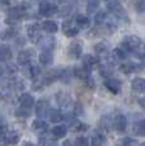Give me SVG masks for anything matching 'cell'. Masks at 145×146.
<instances>
[{
    "label": "cell",
    "instance_id": "cell-1",
    "mask_svg": "<svg viewBox=\"0 0 145 146\" xmlns=\"http://www.w3.org/2000/svg\"><path fill=\"white\" fill-rule=\"evenodd\" d=\"M141 46H143V41H141L140 37H138L135 35L125 36V38L122 40V43H121V47L126 52H135V53L139 52V55L143 56Z\"/></svg>",
    "mask_w": 145,
    "mask_h": 146
},
{
    "label": "cell",
    "instance_id": "cell-2",
    "mask_svg": "<svg viewBox=\"0 0 145 146\" xmlns=\"http://www.w3.org/2000/svg\"><path fill=\"white\" fill-rule=\"evenodd\" d=\"M107 8L117 19H120V21H126V22L130 21L129 15H127V12L125 10V8L122 7V4L118 0H110L107 4Z\"/></svg>",
    "mask_w": 145,
    "mask_h": 146
},
{
    "label": "cell",
    "instance_id": "cell-3",
    "mask_svg": "<svg viewBox=\"0 0 145 146\" xmlns=\"http://www.w3.org/2000/svg\"><path fill=\"white\" fill-rule=\"evenodd\" d=\"M83 53V42L82 41H72L68 46V57L71 60H76V58L82 57Z\"/></svg>",
    "mask_w": 145,
    "mask_h": 146
},
{
    "label": "cell",
    "instance_id": "cell-4",
    "mask_svg": "<svg viewBox=\"0 0 145 146\" xmlns=\"http://www.w3.org/2000/svg\"><path fill=\"white\" fill-rule=\"evenodd\" d=\"M57 5H55L50 0H43L38 7V13L42 17H52L54 14L57 13Z\"/></svg>",
    "mask_w": 145,
    "mask_h": 146
},
{
    "label": "cell",
    "instance_id": "cell-5",
    "mask_svg": "<svg viewBox=\"0 0 145 146\" xmlns=\"http://www.w3.org/2000/svg\"><path fill=\"white\" fill-rule=\"evenodd\" d=\"M111 127H113L117 132H124L127 127V118L122 113H117L111 118Z\"/></svg>",
    "mask_w": 145,
    "mask_h": 146
},
{
    "label": "cell",
    "instance_id": "cell-6",
    "mask_svg": "<svg viewBox=\"0 0 145 146\" xmlns=\"http://www.w3.org/2000/svg\"><path fill=\"white\" fill-rule=\"evenodd\" d=\"M36 56V52L33 48H27V50H23V51H21L18 53V57H17V62L19 64V65L22 66H26L31 64L33 61V58H35Z\"/></svg>",
    "mask_w": 145,
    "mask_h": 146
},
{
    "label": "cell",
    "instance_id": "cell-7",
    "mask_svg": "<svg viewBox=\"0 0 145 146\" xmlns=\"http://www.w3.org/2000/svg\"><path fill=\"white\" fill-rule=\"evenodd\" d=\"M37 44L42 51H52L56 47V40H55V37H51V36H49V37H41L38 40Z\"/></svg>",
    "mask_w": 145,
    "mask_h": 146
},
{
    "label": "cell",
    "instance_id": "cell-8",
    "mask_svg": "<svg viewBox=\"0 0 145 146\" xmlns=\"http://www.w3.org/2000/svg\"><path fill=\"white\" fill-rule=\"evenodd\" d=\"M104 86L107 90H110L111 93L113 94H118L121 92V88H122V83L118 79H115V78H107L104 80Z\"/></svg>",
    "mask_w": 145,
    "mask_h": 146
},
{
    "label": "cell",
    "instance_id": "cell-9",
    "mask_svg": "<svg viewBox=\"0 0 145 146\" xmlns=\"http://www.w3.org/2000/svg\"><path fill=\"white\" fill-rule=\"evenodd\" d=\"M63 32L66 37H75L79 33V28L74 23V21H65L63 23Z\"/></svg>",
    "mask_w": 145,
    "mask_h": 146
},
{
    "label": "cell",
    "instance_id": "cell-10",
    "mask_svg": "<svg viewBox=\"0 0 145 146\" xmlns=\"http://www.w3.org/2000/svg\"><path fill=\"white\" fill-rule=\"evenodd\" d=\"M47 130H49V125H47L46 121H43L42 118H37L33 121L32 123V131L35 132L36 135H38V136H42L47 132Z\"/></svg>",
    "mask_w": 145,
    "mask_h": 146
},
{
    "label": "cell",
    "instance_id": "cell-11",
    "mask_svg": "<svg viewBox=\"0 0 145 146\" xmlns=\"http://www.w3.org/2000/svg\"><path fill=\"white\" fill-rule=\"evenodd\" d=\"M50 109V103L47 99H40L36 104V116L37 118H45L47 116V112Z\"/></svg>",
    "mask_w": 145,
    "mask_h": 146
},
{
    "label": "cell",
    "instance_id": "cell-12",
    "mask_svg": "<svg viewBox=\"0 0 145 146\" xmlns=\"http://www.w3.org/2000/svg\"><path fill=\"white\" fill-rule=\"evenodd\" d=\"M27 35H28V38L31 42L37 43L38 40L41 38V26H38V24H31V26H28Z\"/></svg>",
    "mask_w": 145,
    "mask_h": 146
},
{
    "label": "cell",
    "instance_id": "cell-13",
    "mask_svg": "<svg viewBox=\"0 0 145 146\" xmlns=\"http://www.w3.org/2000/svg\"><path fill=\"white\" fill-rule=\"evenodd\" d=\"M141 67H143V65L138 62H125L120 65V70H121V72L129 75V74H132V72L141 71Z\"/></svg>",
    "mask_w": 145,
    "mask_h": 146
},
{
    "label": "cell",
    "instance_id": "cell-14",
    "mask_svg": "<svg viewBox=\"0 0 145 146\" xmlns=\"http://www.w3.org/2000/svg\"><path fill=\"white\" fill-rule=\"evenodd\" d=\"M1 141H4L7 145H10V146H15L19 142V140H21V136H19V133L17 132H8V133H3L1 136Z\"/></svg>",
    "mask_w": 145,
    "mask_h": 146
},
{
    "label": "cell",
    "instance_id": "cell-15",
    "mask_svg": "<svg viewBox=\"0 0 145 146\" xmlns=\"http://www.w3.org/2000/svg\"><path fill=\"white\" fill-rule=\"evenodd\" d=\"M82 62H83V66H84L85 69L92 70L94 66H97L99 64V58L97 57V56H93V55H90V53H87V55L83 56Z\"/></svg>",
    "mask_w": 145,
    "mask_h": 146
},
{
    "label": "cell",
    "instance_id": "cell-16",
    "mask_svg": "<svg viewBox=\"0 0 145 146\" xmlns=\"http://www.w3.org/2000/svg\"><path fill=\"white\" fill-rule=\"evenodd\" d=\"M26 67H27L26 75L28 78H31V79H33V80L41 78V75H42V70H41V67H38L37 65H31V64L26 65Z\"/></svg>",
    "mask_w": 145,
    "mask_h": 146
},
{
    "label": "cell",
    "instance_id": "cell-17",
    "mask_svg": "<svg viewBox=\"0 0 145 146\" xmlns=\"http://www.w3.org/2000/svg\"><path fill=\"white\" fill-rule=\"evenodd\" d=\"M72 71H74V76L79 78L80 80H87L90 78V70L85 69L84 66H76L72 69Z\"/></svg>",
    "mask_w": 145,
    "mask_h": 146
},
{
    "label": "cell",
    "instance_id": "cell-18",
    "mask_svg": "<svg viewBox=\"0 0 145 146\" xmlns=\"http://www.w3.org/2000/svg\"><path fill=\"white\" fill-rule=\"evenodd\" d=\"M88 127H89L88 125L80 122V121L76 119V118H71V121L69 122V128H70L72 132H78V131H87Z\"/></svg>",
    "mask_w": 145,
    "mask_h": 146
},
{
    "label": "cell",
    "instance_id": "cell-19",
    "mask_svg": "<svg viewBox=\"0 0 145 146\" xmlns=\"http://www.w3.org/2000/svg\"><path fill=\"white\" fill-rule=\"evenodd\" d=\"M93 50L94 52L97 53L98 56H103V55H107L108 51H110V43L106 41H102V42H98L93 46Z\"/></svg>",
    "mask_w": 145,
    "mask_h": 146
},
{
    "label": "cell",
    "instance_id": "cell-20",
    "mask_svg": "<svg viewBox=\"0 0 145 146\" xmlns=\"http://www.w3.org/2000/svg\"><path fill=\"white\" fill-rule=\"evenodd\" d=\"M19 103H21V107L32 108V107L35 106V98H33L29 93H23L21 97H19Z\"/></svg>",
    "mask_w": 145,
    "mask_h": 146
},
{
    "label": "cell",
    "instance_id": "cell-21",
    "mask_svg": "<svg viewBox=\"0 0 145 146\" xmlns=\"http://www.w3.org/2000/svg\"><path fill=\"white\" fill-rule=\"evenodd\" d=\"M38 61H40L41 65L50 66L54 61V55L51 53V51H42L38 56Z\"/></svg>",
    "mask_w": 145,
    "mask_h": 146
},
{
    "label": "cell",
    "instance_id": "cell-22",
    "mask_svg": "<svg viewBox=\"0 0 145 146\" xmlns=\"http://www.w3.org/2000/svg\"><path fill=\"white\" fill-rule=\"evenodd\" d=\"M41 29H43L46 33H50V35H54L59 31V26L56 22L54 21H45L42 24H41Z\"/></svg>",
    "mask_w": 145,
    "mask_h": 146
},
{
    "label": "cell",
    "instance_id": "cell-23",
    "mask_svg": "<svg viewBox=\"0 0 145 146\" xmlns=\"http://www.w3.org/2000/svg\"><path fill=\"white\" fill-rule=\"evenodd\" d=\"M51 133L55 140L64 139L66 136V133H68V127L66 126H55L51 130Z\"/></svg>",
    "mask_w": 145,
    "mask_h": 146
},
{
    "label": "cell",
    "instance_id": "cell-24",
    "mask_svg": "<svg viewBox=\"0 0 145 146\" xmlns=\"http://www.w3.org/2000/svg\"><path fill=\"white\" fill-rule=\"evenodd\" d=\"M46 117H49L50 122H52V123H59V122H61V121L64 119L63 112L57 111V109H49Z\"/></svg>",
    "mask_w": 145,
    "mask_h": 146
},
{
    "label": "cell",
    "instance_id": "cell-25",
    "mask_svg": "<svg viewBox=\"0 0 145 146\" xmlns=\"http://www.w3.org/2000/svg\"><path fill=\"white\" fill-rule=\"evenodd\" d=\"M13 57V51L8 44H0V61H9Z\"/></svg>",
    "mask_w": 145,
    "mask_h": 146
},
{
    "label": "cell",
    "instance_id": "cell-26",
    "mask_svg": "<svg viewBox=\"0 0 145 146\" xmlns=\"http://www.w3.org/2000/svg\"><path fill=\"white\" fill-rule=\"evenodd\" d=\"M131 89L135 93H144L145 90V80L141 78H135L131 81Z\"/></svg>",
    "mask_w": 145,
    "mask_h": 146
},
{
    "label": "cell",
    "instance_id": "cell-27",
    "mask_svg": "<svg viewBox=\"0 0 145 146\" xmlns=\"http://www.w3.org/2000/svg\"><path fill=\"white\" fill-rule=\"evenodd\" d=\"M75 24L78 26L79 29L80 28H88L89 24H90V19L87 15H84V14H78L75 17Z\"/></svg>",
    "mask_w": 145,
    "mask_h": 146
},
{
    "label": "cell",
    "instance_id": "cell-28",
    "mask_svg": "<svg viewBox=\"0 0 145 146\" xmlns=\"http://www.w3.org/2000/svg\"><path fill=\"white\" fill-rule=\"evenodd\" d=\"M72 78H74V71H72L71 67H64V69H61L60 79L59 80H63V81H65V83H69Z\"/></svg>",
    "mask_w": 145,
    "mask_h": 146
},
{
    "label": "cell",
    "instance_id": "cell-29",
    "mask_svg": "<svg viewBox=\"0 0 145 146\" xmlns=\"http://www.w3.org/2000/svg\"><path fill=\"white\" fill-rule=\"evenodd\" d=\"M89 144L92 146H103L106 144V137L104 135L98 132L96 135H93V137H92V141H89Z\"/></svg>",
    "mask_w": 145,
    "mask_h": 146
},
{
    "label": "cell",
    "instance_id": "cell-30",
    "mask_svg": "<svg viewBox=\"0 0 145 146\" xmlns=\"http://www.w3.org/2000/svg\"><path fill=\"white\" fill-rule=\"evenodd\" d=\"M113 72V67L111 64H106V65H99V74L102 75L103 78H111Z\"/></svg>",
    "mask_w": 145,
    "mask_h": 146
},
{
    "label": "cell",
    "instance_id": "cell-31",
    "mask_svg": "<svg viewBox=\"0 0 145 146\" xmlns=\"http://www.w3.org/2000/svg\"><path fill=\"white\" fill-rule=\"evenodd\" d=\"M116 146H138V140L132 137H124L116 142Z\"/></svg>",
    "mask_w": 145,
    "mask_h": 146
},
{
    "label": "cell",
    "instance_id": "cell-32",
    "mask_svg": "<svg viewBox=\"0 0 145 146\" xmlns=\"http://www.w3.org/2000/svg\"><path fill=\"white\" fill-rule=\"evenodd\" d=\"M17 72H18V67H17V65H14V64H5L4 75L12 78V76H14Z\"/></svg>",
    "mask_w": 145,
    "mask_h": 146
},
{
    "label": "cell",
    "instance_id": "cell-33",
    "mask_svg": "<svg viewBox=\"0 0 145 146\" xmlns=\"http://www.w3.org/2000/svg\"><path fill=\"white\" fill-rule=\"evenodd\" d=\"M134 133L139 137H143L145 135V126H144V121H139L134 125Z\"/></svg>",
    "mask_w": 145,
    "mask_h": 146
},
{
    "label": "cell",
    "instance_id": "cell-34",
    "mask_svg": "<svg viewBox=\"0 0 145 146\" xmlns=\"http://www.w3.org/2000/svg\"><path fill=\"white\" fill-rule=\"evenodd\" d=\"M31 108H24V107H21V108H17L15 111V117L17 118H28L31 116Z\"/></svg>",
    "mask_w": 145,
    "mask_h": 146
},
{
    "label": "cell",
    "instance_id": "cell-35",
    "mask_svg": "<svg viewBox=\"0 0 145 146\" xmlns=\"http://www.w3.org/2000/svg\"><path fill=\"white\" fill-rule=\"evenodd\" d=\"M99 128L101 130H108L111 127V118L110 116H102L101 119H99V123H98Z\"/></svg>",
    "mask_w": 145,
    "mask_h": 146
},
{
    "label": "cell",
    "instance_id": "cell-36",
    "mask_svg": "<svg viewBox=\"0 0 145 146\" xmlns=\"http://www.w3.org/2000/svg\"><path fill=\"white\" fill-rule=\"evenodd\" d=\"M99 7V0H89L88 5H87V12L88 14H94L97 12Z\"/></svg>",
    "mask_w": 145,
    "mask_h": 146
},
{
    "label": "cell",
    "instance_id": "cell-37",
    "mask_svg": "<svg viewBox=\"0 0 145 146\" xmlns=\"http://www.w3.org/2000/svg\"><path fill=\"white\" fill-rule=\"evenodd\" d=\"M107 14L104 12H98L94 15V22H96V24H103L106 21H107Z\"/></svg>",
    "mask_w": 145,
    "mask_h": 146
},
{
    "label": "cell",
    "instance_id": "cell-38",
    "mask_svg": "<svg viewBox=\"0 0 145 146\" xmlns=\"http://www.w3.org/2000/svg\"><path fill=\"white\" fill-rule=\"evenodd\" d=\"M74 146H90L89 144V139L85 136H79L75 139V142H74Z\"/></svg>",
    "mask_w": 145,
    "mask_h": 146
},
{
    "label": "cell",
    "instance_id": "cell-39",
    "mask_svg": "<svg viewBox=\"0 0 145 146\" xmlns=\"http://www.w3.org/2000/svg\"><path fill=\"white\" fill-rule=\"evenodd\" d=\"M83 113H84V108L80 103L72 104V116H82Z\"/></svg>",
    "mask_w": 145,
    "mask_h": 146
},
{
    "label": "cell",
    "instance_id": "cell-40",
    "mask_svg": "<svg viewBox=\"0 0 145 146\" xmlns=\"http://www.w3.org/2000/svg\"><path fill=\"white\" fill-rule=\"evenodd\" d=\"M135 9L138 13H143L145 10V0H136L135 1Z\"/></svg>",
    "mask_w": 145,
    "mask_h": 146
},
{
    "label": "cell",
    "instance_id": "cell-41",
    "mask_svg": "<svg viewBox=\"0 0 145 146\" xmlns=\"http://www.w3.org/2000/svg\"><path fill=\"white\" fill-rule=\"evenodd\" d=\"M17 36V29L15 28H9V29H7L4 32V35H3V38H13Z\"/></svg>",
    "mask_w": 145,
    "mask_h": 146
},
{
    "label": "cell",
    "instance_id": "cell-42",
    "mask_svg": "<svg viewBox=\"0 0 145 146\" xmlns=\"http://www.w3.org/2000/svg\"><path fill=\"white\" fill-rule=\"evenodd\" d=\"M13 88H15L17 90H22V89H24V86H26V84H24V81L22 79H15L13 81Z\"/></svg>",
    "mask_w": 145,
    "mask_h": 146
},
{
    "label": "cell",
    "instance_id": "cell-43",
    "mask_svg": "<svg viewBox=\"0 0 145 146\" xmlns=\"http://www.w3.org/2000/svg\"><path fill=\"white\" fill-rule=\"evenodd\" d=\"M5 127H7V122H5V121L3 119V118H0V136L4 133Z\"/></svg>",
    "mask_w": 145,
    "mask_h": 146
},
{
    "label": "cell",
    "instance_id": "cell-44",
    "mask_svg": "<svg viewBox=\"0 0 145 146\" xmlns=\"http://www.w3.org/2000/svg\"><path fill=\"white\" fill-rule=\"evenodd\" d=\"M4 67H5L4 61H0V75H4Z\"/></svg>",
    "mask_w": 145,
    "mask_h": 146
},
{
    "label": "cell",
    "instance_id": "cell-45",
    "mask_svg": "<svg viewBox=\"0 0 145 146\" xmlns=\"http://www.w3.org/2000/svg\"><path fill=\"white\" fill-rule=\"evenodd\" d=\"M63 146H74V145H72L70 141H65V142L63 144Z\"/></svg>",
    "mask_w": 145,
    "mask_h": 146
},
{
    "label": "cell",
    "instance_id": "cell-46",
    "mask_svg": "<svg viewBox=\"0 0 145 146\" xmlns=\"http://www.w3.org/2000/svg\"><path fill=\"white\" fill-rule=\"evenodd\" d=\"M22 146H35V145H33L32 142H23V145Z\"/></svg>",
    "mask_w": 145,
    "mask_h": 146
},
{
    "label": "cell",
    "instance_id": "cell-47",
    "mask_svg": "<svg viewBox=\"0 0 145 146\" xmlns=\"http://www.w3.org/2000/svg\"><path fill=\"white\" fill-rule=\"evenodd\" d=\"M1 1H3V0H0V3H1Z\"/></svg>",
    "mask_w": 145,
    "mask_h": 146
}]
</instances>
